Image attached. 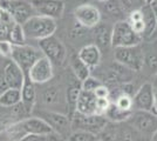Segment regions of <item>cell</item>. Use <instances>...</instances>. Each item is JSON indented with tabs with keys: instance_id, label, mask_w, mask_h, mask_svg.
<instances>
[{
	"instance_id": "44",
	"label": "cell",
	"mask_w": 157,
	"mask_h": 141,
	"mask_svg": "<svg viewBox=\"0 0 157 141\" xmlns=\"http://www.w3.org/2000/svg\"><path fill=\"white\" fill-rule=\"evenodd\" d=\"M144 1V5H152L155 0H143Z\"/></svg>"
},
{
	"instance_id": "41",
	"label": "cell",
	"mask_w": 157,
	"mask_h": 141,
	"mask_svg": "<svg viewBox=\"0 0 157 141\" xmlns=\"http://www.w3.org/2000/svg\"><path fill=\"white\" fill-rule=\"evenodd\" d=\"M0 141H12V140L7 136V134L5 133V131H2V132L0 133Z\"/></svg>"
},
{
	"instance_id": "27",
	"label": "cell",
	"mask_w": 157,
	"mask_h": 141,
	"mask_svg": "<svg viewBox=\"0 0 157 141\" xmlns=\"http://www.w3.org/2000/svg\"><path fill=\"white\" fill-rule=\"evenodd\" d=\"M98 136L86 131H73L66 138V141H94Z\"/></svg>"
},
{
	"instance_id": "12",
	"label": "cell",
	"mask_w": 157,
	"mask_h": 141,
	"mask_svg": "<svg viewBox=\"0 0 157 141\" xmlns=\"http://www.w3.org/2000/svg\"><path fill=\"white\" fill-rule=\"evenodd\" d=\"M39 115V118L44 119L52 127L53 132L62 135L63 138H67L71 134L69 132L72 129V125H71V120L66 115L55 113V112H45V111L40 112Z\"/></svg>"
},
{
	"instance_id": "45",
	"label": "cell",
	"mask_w": 157,
	"mask_h": 141,
	"mask_svg": "<svg viewBox=\"0 0 157 141\" xmlns=\"http://www.w3.org/2000/svg\"><path fill=\"white\" fill-rule=\"evenodd\" d=\"M4 129H5V125H4V123H2L1 121H0V133H1V132H2Z\"/></svg>"
},
{
	"instance_id": "35",
	"label": "cell",
	"mask_w": 157,
	"mask_h": 141,
	"mask_svg": "<svg viewBox=\"0 0 157 141\" xmlns=\"http://www.w3.org/2000/svg\"><path fill=\"white\" fill-rule=\"evenodd\" d=\"M94 94L96 95V98H110V89L102 84L94 91Z\"/></svg>"
},
{
	"instance_id": "33",
	"label": "cell",
	"mask_w": 157,
	"mask_h": 141,
	"mask_svg": "<svg viewBox=\"0 0 157 141\" xmlns=\"http://www.w3.org/2000/svg\"><path fill=\"white\" fill-rule=\"evenodd\" d=\"M105 7H107V11L111 14H118L122 12V6L120 4L118 0H108L105 1Z\"/></svg>"
},
{
	"instance_id": "47",
	"label": "cell",
	"mask_w": 157,
	"mask_h": 141,
	"mask_svg": "<svg viewBox=\"0 0 157 141\" xmlns=\"http://www.w3.org/2000/svg\"><path fill=\"white\" fill-rule=\"evenodd\" d=\"M81 1H83V4H85V2H88L89 0H81Z\"/></svg>"
},
{
	"instance_id": "42",
	"label": "cell",
	"mask_w": 157,
	"mask_h": 141,
	"mask_svg": "<svg viewBox=\"0 0 157 141\" xmlns=\"http://www.w3.org/2000/svg\"><path fill=\"white\" fill-rule=\"evenodd\" d=\"M151 141H157V129L151 135Z\"/></svg>"
},
{
	"instance_id": "37",
	"label": "cell",
	"mask_w": 157,
	"mask_h": 141,
	"mask_svg": "<svg viewBox=\"0 0 157 141\" xmlns=\"http://www.w3.org/2000/svg\"><path fill=\"white\" fill-rule=\"evenodd\" d=\"M147 62V65L149 66L150 69H157V57L156 55H149L147 59L144 58V64Z\"/></svg>"
},
{
	"instance_id": "8",
	"label": "cell",
	"mask_w": 157,
	"mask_h": 141,
	"mask_svg": "<svg viewBox=\"0 0 157 141\" xmlns=\"http://www.w3.org/2000/svg\"><path fill=\"white\" fill-rule=\"evenodd\" d=\"M127 121L143 135L151 136L157 129V114L151 111H132Z\"/></svg>"
},
{
	"instance_id": "40",
	"label": "cell",
	"mask_w": 157,
	"mask_h": 141,
	"mask_svg": "<svg viewBox=\"0 0 157 141\" xmlns=\"http://www.w3.org/2000/svg\"><path fill=\"white\" fill-rule=\"evenodd\" d=\"M152 7H154V12H155V17H156V26H155V31H154V33H152L150 39H154V38L157 37V6H152Z\"/></svg>"
},
{
	"instance_id": "43",
	"label": "cell",
	"mask_w": 157,
	"mask_h": 141,
	"mask_svg": "<svg viewBox=\"0 0 157 141\" xmlns=\"http://www.w3.org/2000/svg\"><path fill=\"white\" fill-rule=\"evenodd\" d=\"M151 85H152V87L155 88V89H157V74H156V76H155V79H154V82H152Z\"/></svg>"
},
{
	"instance_id": "20",
	"label": "cell",
	"mask_w": 157,
	"mask_h": 141,
	"mask_svg": "<svg viewBox=\"0 0 157 141\" xmlns=\"http://www.w3.org/2000/svg\"><path fill=\"white\" fill-rule=\"evenodd\" d=\"M20 101H21V92L17 88L7 87L0 94V107H13L18 105Z\"/></svg>"
},
{
	"instance_id": "23",
	"label": "cell",
	"mask_w": 157,
	"mask_h": 141,
	"mask_svg": "<svg viewBox=\"0 0 157 141\" xmlns=\"http://www.w3.org/2000/svg\"><path fill=\"white\" fill-rule=\"evenodd\" d=\"M4 131L7 134V136L12 141H19L28 134L26 132V129H25V127H24L22 120L17 121V122H13V123L8 125V126L5 127Z\"/></svg>"
},
{
	"instance_id": "49",
	"label": "cell",
	"mask_w": 157,
	"mask_h": 141,
	"mask_svg": "<svg viewBox=\"0 0 157 141\" xmlns=\"http://www.w3.org/2000/svg\"><path fill=\"white\" fill-rule=\"evenodd\" d=\"M0 18H1V7H0Z\"/></svg>"
},
{
	"instance_id": "14",
	"label": "cell",
	"mask_w": 157,
	"mask_h": 141,
	"mask_svg": "<svg viewBox=\"0 0 157 141\" xmlns=\"http://www.w3.org/2000/svg\"><path fill=\"white\" fill-rule=\"evenodd\" d=\"M4 80L6 82L7 87L17 88V89H20L24 84L25 73L12 59L7 62L4 68Z\"/></svg>"
},
{
	"instance_id": "15",
	"label": "cell",
	"mask_w": 157,
	"mask_h": 141,
	"mask_svg": "<svg viewBox=\"0 0 157 141\" xmlns=\"http://www.w3.org/2000/svg\"><path fill=\"white\" fill-rule=\"evenodd\" d=\"M75 112L83 115L96 113V95L94 94V92L81 89L75 104Z\"/></svg>"
},
{
	"instance_id": "24",
	"label": "cell",
	"mask_w": 157,
	"mask_h": 141,
	"mask_svg": "<svg viewBox=\"0 0 157 141\" xmlns=\"http://www.w3.org/2000/svg\"><path fill=\"white\" fill-rule=\"evenodd\" d=\"M14 25V20L6 10L1 8V18H0V41L8 40V33L12 26Z\"/></svg>"
},
{
	"instance_id": "9",
	"label": "cell",
	"mask_w": 157,
	"mask_h": 141,
	"mask_svg": "<svg viewBox=\"0 0 157 141\" xmlns=\"http://www.w3.org/2000/svg\"><path fill=\"white\" fill-rule=\"evenodd\" d=\"M74 18L78 25L86 28L96 27L101 21V12L96 6L85 2L75 8Z\"/></svg>"
},
{
	"instance_id": "48",
	"label": "cell",
	"mask_w": 157,
	"mask_h": 141,
	"mask_svg": "<svg viewBox=\"0 0 157 141\" xmlns=\"http://www.w3.org/2000/svg\"><path fill=\"white\" fill-rule=\"evenodd\" d=\"M94 141H102V140H101V139H98V138H96V139H95Z\"/></svg>"
},
{
	"instance_id": "11",
	"label": "cell",
	"mask_w": 157,
	"mask_h": 141,
	"mask_svg": "<svg viewBox=\"0 0 157 141\" xmlns=\"http://www.w3.org/2000/svg\"><path fill=\"white\" fill-rule=\"evenodd\" d=\"M27 75L34 84H46L53 78L52 62L42 55L33 64Z\"/></svg>"
},
{
	"instance_id": "13",
	"label": "cell",
	"mask_w": 157,
	"mask_h": 141,
	"mask_svg": "<svg viewBox=\"0 0 157 141\" xmlns=\"http://www.w3.org/2000/svg\"><path fill=\"white\" fill-rule=\"evenodd\" d=\"M135 111H151L154 108V87L147 82L143 84L132 98V109Z\"/></svg>"
},
{
	"instance_id": "17",
	"label": "cell",
	"mask_w": 157,
	"mask_h": 141,
	"mask_svg": "<svg viewBox=\"0 0 157 141\" xmlns=\"http://www.w3.org/2000/svg\"><path fill=\"white\" fill-rule=\"evenodd\" d=\"M78 57L92 69L96 67L101 61V49L96 44H89L78 51Z\"/></svg>"
},
{
	"instance_id": "5",
	"label": "cell",
	"mask_w": 157,
	"mask_h": 141,
	"mask_svg": "<svg viewBox=\"0 0 157 141\" xmlns=\"http://www.w3.org/2000/svg\"><path fill=\"white\" fill-rule=\"evenodd\" d=\"M109 123L105 115L101 114H90L83 115L78 114L75 112L74 118L71 121L73 131H86L94 135H100V133L103 131V128Z\"/></svg>"
},
{
	"instance_id": "22",
	"label": "cell",
	"mask_w": 157,
	"mask_h": 141,
	"mask_svg": "<svg viewBox=\"0 0 157 141\" xmlns=\"http://www.w3.org/2000/svg\"><path fill=\"white\" fill-rule=\"evenodd\" d=\"M71 67L75 78L78 81H83L86 78L90 75V68L86 65L83 61L78 57V54L73 55L71 58Z\"/></svg>"
},
{
	"instance_id": "28",
	"label": "cell",
	"mask_w": 157,
	"mask_h": 141,
	"mask_svg": "<svg viewBox=\"0 0 157 141\" xmlns=\"http://www.w3.org/2000/svg\"><path fill=\"white\" fill-rule=\"evenodd\" d=\"M80 92H81V86H78L76 84H72L67 88V101L69 106L74 109H75V104H76Z\"/></svg>"
},
{
	"instance_id": "32",
	"label": "cell",
	"mask_w": 157,
	"mask_h": 141,
	"mask_svg": "<svg viewBox=\"0 0 157 141\" xmlns=\"http://www.w3.org/2000/svg\"><path fill=\"white\" fill-rule=\"evenodd\" d=\"M110 104L111 101L109 98H96V114L105 115Z\"/></svg>"
},
{
	"instance_id": "30",
	"label": "cell",
	"mask_w": 157,
	"mask_h": 141,
	"mask_svg": "<svg viewBox=\"0 0 157 141\" xmlns=\"http://www.w3.org/2000/svg\"><path fill=\"white\" fill-rule=\"evenodd\" d=\"M100 85H102L101 81L98 80L96 78H94V76H90V75H89V76L86 78L83 81H81V89L88 91V92H94Z\"/></svg>"
},
{
	"instance_id": "36",
	"label": "cell",
	"mask_w": 157,
	"mask_h": 141,
	"mask_svg": "<svg viewBox=\"0 0 157 141\" xmlns=\"http://www.w3.org/2000/svg\"><path fill=\"white\" fill-rule=\"evenodd\" d=\"M19 141H46V135H36V134H27Z\"/></svg>"
},
{
	"instance_id": "4",
	"label": "cell",
	"mask_w": 157,
	"mask_h": 141,
	"mask_svg": "<svg viewBox=\"0 0 157 141\" xmlns=\"http://www.w3.org/2000/svg\"><path fill=\"white\" fill-rule=\"evenodd\" d=\"M39 49L44 57H46L48 60L55 66H62L67 59V49L65 45L59 40L54 34L51 37H47L44 39L38 40Z\"/></svg>"
},
{
	"instance_id": "34",
	"label": "cell",
	"mask_w": 157,
	"mask_h": 141,
	"mask_svg": "<svg viewBox=\"0 0 157 141\" xmlns=\"http://www.w3.org/2000/svg\"><path fill=\"white\" fill-rule=\"evenodd\" d=\"M12 49L13 45L8 40H1L0 41V54L5 58H11L12 55Z\"/></svg>"
},
{
	"instance_id": "19",
	"label": "cell",
	"mask_w": 157,
	"mask_h": 141,
	"mask_svg": "<svg viewBox=\"0 0 157 141\" xmlns=\"http://www.w3.org/2000/svg\"><path fill=\"white\" fill-rule=\"evenodd\" d=\"M141 11L143 13V20L145 25L143 39H150L156 26V17L154 12V7L152 5H144L141 7Z\"/></svg>"
},
{
	"instance_id": "29",
	"label": "cell",
	"mask_w": 157,
	"mask_h": 141,
	"mask_svg": "<svg viewBox=\"0 0 157 141\" xmlns=\"http://www.w3.org/2000/svg\"><path fill=\"white\" fill-rule=\"evenodd\" d=\"M117 107H120L121 109H124V111H134L132 109V98H131L129 94L122 93L120 94L116 100L114 102Z\"/></svg>"
},
{
	"instance_id": "18",
	"label": "cell",
	"mask_w": 157,
	"mask_h": 141,
	"mask_svg": "<svg viewBox=\"0 0 157 141\" xmlns=\"http://www.w3.org/2000/svg\"><path fill=\"white\" fill-rule=\"evenodd\" d=\"M22 123L28 134L47 135L53 132L52 127L39 116H31V118L22 119Z\"/></svg>"
},
{
	"instance_id": "38",
	"label": "cell",
	"mask_w": 157,
	"mask_h": 141,
	"mask_svg": "<svg viewBox=\"0 0 157 141\" xmlns=\"http://www.w3.org/2000/svg\"><path fill=\"white\" fill-rule=\"evenodd\" d=\"M46 141H66V138L55 133V132H52V133L46 135Z\"/></svg>"
},
{
	"instance_id": "2",
	"label": "cell",
	"mask_w": 157,
	"mask_h": 141,
	"mask_svg": "<svg viewBox=\"0 0 157 141\" xmlns=\"http://www.w3.org/2000/svg\"><path fill=\"white\" fill-rule=\"evenodd\" d=\"M114 58L117 64L122 65L132 72L141 71L144 66V53L140 45L127 47H115Z\"/></svg>"
},
{
	"instance_id": "10",
	"label": "cell",
	"mask_w": 157,
	"mask_h": 141,
	"mask_svg": "<svg viewBox=\"0 0 157 141\" xmlns=\"http://www.w3.org/2000/svg\"><path fill=\"white\" fill-rule=\"evenodd\" d=\"M29 4L36 14L53 19L61 18L65 11V4L62 0H29Z\"/></svg>"
},
{
	"instance_id": "31",
	"label": "cell",
	"mask_w": 157,
	"mask_h": 141,
	"mask_svg": "<svg viewBox=\"0 0 157 141\" xmlns=\"http://www.w3.org/2000/svg\"><path fill=\"white\" fill-rule=\"evenodd\" d=\"M122 8L127 12H131L134 10H138L142 6H144L143 0H118Z\"/></svg>"
},
{
	"instance_id": "7",
	"label": "cell",
	"mask_w": 157,
	"mask_h": 141,
	"mask_svg": "<svg viewBox=\"0 0 157 141\" xmlns=\"http://www.w3.org/2000/svg\"><path fill=\"white\" fill-rule=\"evenodd\" d=\"M0 7L6 10L14 22L20 25L28 20L32 15L36 14L29 1L26 0H1Z\"/></svg>"
},
{
	"instance_id": "46",
	"label": "cell",
	"mask_w": 157,
	"mask_h": 141,
	"mask_svg": "<svg viewBox=\"0 0 157 141\" xmlns=\"http://www.w3.org/2000/svg\"><path fill=\"white\" fill-rule=\"evenodd\" d=\"M98 1H100V2H105V1H108V0H98Z\"/></svg>"
},
{
	"instance_id": "16",
	"label": "cell",
	"mask_w": 157,
	"mask_h": 141,
	"mask_svg": "<svg viewBox=\"0 0 157 141\" xmlns=\"http://www.w3.org/2000/svg\"><path fill=\"white\" fill-rule=\"evenodd\" d=\"M20 92H21V105L24 109L26 111L27 114H29L34 108L35 105V100H36V92H35V86H34V82H33L29 76L25 74V80L24 84L20 88Z\"/></svg>"
},
{
	"instance_id": "39",
	"label": "cell",
	"mask_w": 157,
	"mask_h": 141,
	"mask_svg": "<svg viewBox=\"0 0 157 141\" xmlns=\"http://www.w3.org/2000/svg\"><path fill=\"white\" fill-rule=\"evenodd\" d=\"M152 112L157 114V89L154 88V108H152Z\"/></svg>"
},
{
	"instance_id": "6",
	"label": "cell",
	"mask_w": 157,
	"mask_h": 141,
	"mask_svg": "<svg viewBox=\"0 0 157 141\" xmlns=\"http://www.w3.org/2000/svg\"><path fill=\"white\" fill-rule=\"evenodd\" d=\"M42 57V53L39 48H35L29 45H13L11 59L21 68L25 74L28 73L32 65Z\"/></svg>"
},
{
	"instance_id": "1",
	"label": "cell",
	"mask_w": 157,
	"mask_h": 141,
	"mask_svg": "<svg viewBox=\"0 0 157 141\" xmlns=\"http://www.w3.org/2000/svg\"><path fill=\"white\" fill-rule=\"evenodd\" d=\"M22 29L26 39L40 40L47 37H51L56 31V21L53 18L34 14L22 25Z\"/></svg>"
},
{
	"instance_id": "26",
	"label": "cell",
	"mask_w": 157,
	"mask_h": 141,
	"mask_svg": "<svg viewBox=\"0 0 157 141\" xmlns=\"http://www.w3.org/2000/svg\"><path fill=\"white\" fill-rule=\"evenodd\" d=\"M8 41L12 45H25L26 44V37L24 33L22 26L20 24L14 22V25L8 33Z\"/></svg>"
},
{
	"instance_id": "25",
	"label": "cell",
	"mask_w": 157,
	"mask_h": 141,
	"mask_svg": "<svg viewBox=\"0 0 157 141\" xmlns=\"http://www.w3.org/2000/svg\"><path fill=\"white\" fill-rule=\"evenodd\" d=\"M96 33H95V39H96V45L98 47H108L110 45L111 41V28L109 26H96ZM101 49V48H100Z\"/></svg>"
},
{
	"instance_id": "3",
	"label": "cell",
	"mask_w": 157,
	"mask_h": 141,
	"mask_svg": "<svg viewBox=\"0 0 157 141\" xmlns=\"http://www.w3.org/2000/svg\"><path fill=\"white\" fill-rule=\"evenodd\" d=\"M143 38L132 31L131 26L127 20L117 21L111 28L110 45L115 47H127L140 45Z\"/></svg>"
},
{
	"instance_id": "21",
	"label": "cell",
	"mask_w": 157,
	"mask_h": 141,
	"mask_svg": "<svg viewBox=\"0 0 157 141\" xmlns=\"http://www.w3.org/2000/svg\"><path fill=\"white\" fill-rule=\"evenodd\" d=\"M132 111H124V109H121L120 107H117L114 102H111L110 106L108 107V109L105 111V116L107 118L108 121L111 122H115V123H120V122H123L127 121L130 118Z\"/></svg>"
}]
</instances>
